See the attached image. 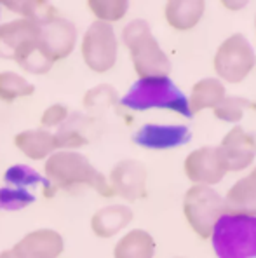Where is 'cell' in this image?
I'll return each instance as SVG.
<instances>
[{
	"instance_id": "cell-9",
	"label": "cell",
	"mask_w": 256,
	"mask_h": 258,
	"mask_svg": "<svg viewBox=\"0 0 256 258\" xmlns=\"http://www.w3.org/2000/svg\"><path fill=\"white\" fill-rule=\"evenodd\" d=\"M75 40L77 28L65 18L58 16L39 26V44L52 63L66 58L73 51Z\"/></svg>"
},
{
	"instance_id": "cell-27",
	"label": "cell",
	"mask_w": 256,
	"mask_h": 258,
	"mask_svg": "<svg viewBox=\"0 0 256 258\" xmlns=\"http://www.w3.org/2000/svg\"><path fill=\"white\" fill-rule=\"evenodd\" d=\"M117 103V93L112 86L101 84L88 91L84 96V107L88 110H103Z\"/></svg>"
},
{
	"instance_id": "cell-32",
	"label": "cell",
	"mask_w": 256,
	"mask_h": 258,
	"mask_svg": "<svg viewBox=\"0 0 256 258\" xmlns=\"http://www.w3.org/2000/svg\"><path fill=\"white\" fill-rule=\"evenodd\" d=\"M176 258H185V256H176Z\"/></svg>"
},
{
	"instance_id": "cell-1",
	"label": "cell",
	"mask_w": 256,
	"mask_h": 258,
	"mask_svg": "<svg viewBox=\"0 0 256 258\" xmlns=\"http://www.w3.org/2000/svg\"><path fill=\"white\" fill-rule=\"evenodd\" d=\"M46 178L49 183L58 188H70L73 187H91L103 197H112L114 192L110 183L100 171L94 169V166L82 154L77 152H56L46 162Z\"/></svg>"
},
{
	"instance_id": "cell-12",
	"label": "cell",
	"mask_w": 256,
	"mask_h": 258,
	"mask_svg": "<svg viewBox=\"0 0 256 258\" xmlns=\"http://www.w3.org/2000/svg\"><path fill=\"white\" fill-rule=\"evenodd\" d=\"M185 174L190 181L199 185H214L227 174L214 147H202L194 150L185 159Z\"/></svg>"
},
{
	"instance_id": "cell-31",
	"label": "cell",
	"mask_w": 256,
	"mask_h": 258,
	"mask_svg": "<svg viewBox=\"0 0 256 258\" xmlns=\"http://www.w3.org/2000/svg\"><path fill=\"white\" fill-rule=\"evenodd\" d=\"M249 178H251V180H253V181H254V183H256V168L253 169V171H251V174H249Z\"/></svg>"
},
{
	"instance_id": "cell-13",
	"label": "cell",
	"mask_w": 256,
	"mask_h": 258,
	"mask_svg": "<svg viewBox=\"0 0 256 258\" xmlns=\"http://www.w3.org/2000/svg\"><path fill=\"white\" fill-rule=\"evenodd\" d=\"M65 242L61 234L51 229H40L26 234L14 246V251L21 258H56L61 255Z\"/></svg>"
},
{
	"instance_id": "cell-22",
	"label": "cell",
	"mask_w": 256,
	"mask_h": 258,
	"mask_svg": "<svg viewBox=\"0 0 256 258\" xmlns=\"http://www.w3.org/2000/svg\"><path fill=\"white\" fill-rule=\"evenodd\" d=\"M14 61L20 64L25 72H30V74L35 75H42L47 74L52 67V61L49 59V56L42 51L39 44V37L32 42H28L14 56Z\"/></svg>"
},
{
	"instance_id": "cell-23",
	"label": "cell",
	"mask_w": 256,
	"mask_h": 258,
	"mask_svg": "<svg viewBox=\"0 0 256 258\" xmlns=\"http://www.w3.org/2000/svg\"><path fill=\"white\" fill-rule=\"evenodd\" d=\"M33 91H35V87L21 75H16L14 72H2L0 74V101L13 103L18 98L33 94Z\"/></svg>"
},
{
	"instance_id": "cell-26",
	"label": "cell",
	"mask_w": 256,
	"mask_h": 258,
	"mask_svg": "<svg viewBox=\"0 0 256 258\" xmlns=\"http://www.w3.org/2000/svg\"><path fill=\"white\" fill-rule=\"evenodd\" d=\"M249 101L240 96H225L221 103L214 108V117L225 122H239L244 115V110L249 107Z\"/></svg>"
},
{
	"instance_id": "cell-29",
	"label": "cell",
	"mask_w": 256,
	"mask_h": 258,
	"mask_svg": "<svg viewBox=\"0 0 256 258\" xmlns=\"http://www.w3.org/2000/svg\"><path fill=\"white\" fill-rule=\"evenodd\" d=\"M66 119H68V108H66L65 105H52V107H49L46 112L42 113L40 122L46 127H52V126H58V124L65 122Z\"/></svg>"
},
{
	"instance_id": "cell-8",
	"label": "cell",
	"mask_w": 256,
	"mask_h": 258,
	"mask_svg": "<svg viewBox=\"0 0 256 258\" xmlns=\"http://www.w3.org/2000/svg\"><path fill=\"white\" fill-rule=\"evenodd\" d=\"M218 157L223 164L225 171H242L256 157V140L253 135L242 127H233L216 147Z\"/></svg>"
},
{
	"instance_id": "cell-11",
	"label": "cell",
	"mask_w": 256,
	"mask_h": 258,
	"mask_svg": "<svg viewBox=\"0 0 256 258\" xmlns=\"http://www.w3.org/2000/svg\"><path fill=\"white\" fill-rule=\"evenodd\" d=\"M192 140V133L187 126H160L145 124L133 135V142L138 147L150 150H165L187 145Z\"/></svg>"
},
{
	"instance_id": "cell-17",
	"label": "cell",
	"mask_w": 256,
	"mask_h": 258,
	"mask_svg": "<svg viewBox=\"0 0 256 258\" xmlns=\"http://www.w3.org/2000/svg\"><path fill=\"white\" fill-rule=\"evenodd\" d=\"M133 220V211L122 204L107 206L103 210L96 211L91 220L93 232L98 237H112L117 232L127 227Z\"/></svg>"
},
{
	"instance_id": "cell-6",
	"label": "cell",
	"mask_w": 256,
	"mask_h": 258,
	"mask_svg": "<svg viewBox=\"0 0 256 258\" xmlns=\"http://www.w3.org/2000/svg\"><path fill=\"white\" fill-rule=\"evenodd\" d=\"M256 63L254 51L249 40L242 33H233L218 47L214 54V70L223 81L237 82L244 81L253 70Z\"/></svg>"
},
{
	"instance_id": "cell-16",
	"label": "cell",
	"mask_w": 256,
	"mask_h": 258,
	"mask_svg": "<svg viewBox=\"0 0 256 258\" xmlns=\"http://www.w3.org/2000/svg\"><path fill=\"white\" fill-rule=\"evenodd\" d=\"M225 213L228 215H246L256 216V183L249 176L240 178L227 192Z\"/></svg>"
},
{
	"instance_id": "cell-18",
	"label": "cell",
	"mask_w": 256,
	"mask_h": 258,
	"mask_svg": "<svg viewBox=\"0 0 256 258\" xmlns=\"http://www.w3.org/2000/svg\"><path fill=\"white\" fill-rule=\"evenodd\" d=\"M14 145L23 152L26 157L40 161L56 149V140L54 135L46 129H32V131H23L14 136Z\"/></svg>"
},
{
	"instance_id": "cell-19",
	"label": "cell",
	"mask_w": 256,
	"mask_h": 258,
	"mask_svg": "<svg viewBox=\"0 0 256 258\" xmlns=\"http://www.w3.org/2000/svg\"><path fill=\"white\" fill-rule=\"evenodd\" d=\"M155 241L146 230L134 229L115 244V258H153Z\"/></svg>"
},
{
	"instance_id": "cell-25",
	"label": "cell",
	"mask_w": 256,
	"mask_h": 258,
	"mask_svg": "<svg viewBox=\"0 0 256 258\" xmlns=\"http://www.w3.org/2000/svg\"><path fill=\"white\" fill-rule=\"evenodd\" d=\"M89 9L93 11V14L98 18V21L108 23L119 21L124 18V14L129 9V4L124 0H117V2H96V0H89L88 2Z\"/></svg>"
},
{
	"instance_id": "cell-15",
	"label": "cell",
	"mask_w": 256,
	"mask_h": 258,
	"mask_svg": "<svg viewBox=\"0 0 256 258\" xmlns=\"http://www.w3.org/2000/svg\"><path fill=\"white\" fill-rule=\"evenodd\" d=\"M206 11V2L202 0H171L165 4V20L178 32H187L201 21Z\"/></svg>"
},
{
	"instance_id": "cell-21",
	"label": "cell",
	"mask_w": 256,
	"mask_h": 258,
	"mask_svg": "<svg viewBox=\"0 0 256 258\" xmlns=\"http://www.w3.org/2000/svg\"><path fill=\"white\" fill-rule=\"evenodd\" d=\"M4 183L9 185V187H21V188H32V187H42L44 196L52 197L54 194V187L49 183L46 176H42L40 173H37L35 169L28 168L25 164H16L11 166L9 169L4 174Z\"/></svg>"
},
{
	"instance_id": "cell-10",
	"label": "cell",
	"mask_w": 256,
	"mask_h": 258,
	"mask_svg": "<svg viewBox=\"0 0 256 258\" xmlns=\"http://www.w3.org/2000/svg\"><path fill=\"white\" fill-rule=\"evenodd\" d=\"M146 168L140 161L126 159L112 169L110 173V188L114 196H120L122 199L134 203L146 196Z\"/></svg>"
},
{
	"instance_id": "cell-4",
	"label": "cell",
	"mask_w": 256,
	"mask_h": 258,
	"mask_svg": "<svg viewBox=\"0 0 256 258\" xmlns=\"http://www.w3.org/2000/svg\"><path fill=\"white\" fill-rule=\"evenodd\" d=\"M211 242L218 258H256V216L225 213L214 223Z\"/></svg>"
},
{
	"instance_id": "cell-2",
	"label": "cell",
	"mask_w": 256,
	"mask_h": 258,
	"mask_svg": "<svg viewBox=\"0 0 256 258\" xmlns=\"http://www.w3.org/2000/svg\"><path fill=\"white\" fill-rule=\"evenodd\" d=\"M120 105L129 110H136V112L162 108L176 112L183 117H188V119L194 117L190 107H188V98L169 77L138 79L131 86V89L124 94Z\"/></svg>"
},
{
	"instance_id": "cell-7",
	"label": "cell",
	"mask_w": 256,
	"mask_h": 258,
	"mask_svg": "<svg viewBox=\"0 0 256 258\" xmlns=\"http://www.w3.org/2000/svg\"><path fill=\"white\" fill-rule=\"evenodd\" d=\"M82 58L96 74L112 70L117 61V39L108 23L94 21L82 40Z\"/></svg>"
},
{
	"instance_id": "cell-3",
	"label": "cell",
	"mask_w": 256,
	"mask_h": 258,
	"mask_svg": "<svg viewBox=\"0 0 256 258\" xmlns=\"http://www.w3.org/2000/svg\"><path fill=\"white\" fill-rule=\"evenodd\" d=\"M122 40L129 49L134 70L140 79L167 77L171 74V61L152 35L150 25L145 20L131 21L122 30Z\"/></svg>"
},
{
	"instance_id": "cell-20",
	"label": "cell",
	"mask_w": 256,
	"mask_h": 258,
	"mask_svg": "<svg viewBox=\"0 0 256 258\" xmlns=\"http://www.w3.org/2000/svg\"><path fill=\"white\" fill-rule=\"evenodd\" d=\"M225 96H227L225 94V86L218 79L208 77L199 81L192 89L190 100H188L192 115L204 108H216Z\"/></svg>"
},
{
	"instance_id": "cell-14",
	"label": "cell",
	"mask_w": 256,
	"mask_h": 258,
	"mask_svg": "<svg viewBox=\"0 0 256 258\" xmlns=\"http://www.w3.org/2000/svg\"><path fill=\"white\" fill-rule=\"evenodd\" d=\"M37 37H39V26L25 18L2 25L0 26V58L14 59V56Z\"/></svg>"
},
{
	"instance_id": "cell-30",
	"label": "cell",
	"mask_w": 256,
	"mask_h": 258,
	"mask_svg": "<svg viewBox=\"0 0 256 258\" xmlns=\"http://www.w3.org/2000/svg\"><path fill=\"white\" fill-rule=\"evenodd\" d=\"M0 258H21L20 255H18L14 249H7V251H2L0 253Z\"/></svg>"
},
{
	"instance_id": "cell-28",
	"label": "cell",
	"mask_w": 256,
	"mask_h": 258,
	"mask_svg": "<svg viewBox=\"0 0 256 258\" xmlns=\"http://www.w3.org/2000/svg\"><path fill=\"white\" fill-rule=\"evenodd\" d=\"M56 149H66V147H82L88 143V140L75 129H61L58 135H54Z\"/></svg>"
},
{
	"instance_id": "cell-24",
	"label": "cell",
	"mask_w": 256,
	"mask_h": 258,
	"mask_svg": "<svg viewBox=\"0 0 256 258\" xmlns=\"http://www.w3.org/2000/svg\"><path fill=\"white\" fill-rule=\"evenodd\" d=\"M32 203H35V196L28 188L9 187V185L0 188V210L18 211L23 210Z\"/></svg>"
},
{
	"instance_id": "cell-5",
	"label": "cell",
	"mask_w": 256,
	"mask_h": 258,
	"mask_svg": "<svg viewBox=\"0 0 256 258\" xmlns=\"http://www.w3.org/2000/svg\"><path fill=\"white\" fill-rule=\"evenodd\" d=\"M183 213L199 237H211L213 227L225 215L223 197L206 185H194L185 194Z\"/></svg>"
}]
</instances>
